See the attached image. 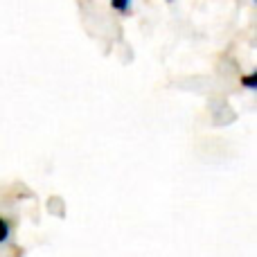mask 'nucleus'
Returning <instances> with one entry per match:
<instances>
[{
  "instance_id": "1",
  "label": "nucleus",
  "mask_w": 257,
  "mask_h": 257,
  "mask_svg": "<svg viewBox=\"0 0 257 257\" xmlns=\"http://www.w3.org/2000/svg\"><path fill=\"white\" fill-rule=\"evenodd\" d=\"M131 5H133V0H111V7L115 9V12L124 14V16L131 12Z\"/></svg>"
},
{
  "instance_id": "2",
  "label": "nucleus",
  "mask_w": 257,
  "mask_h": 257,
  "mask_svg": "<svg viewBox=\"0 0 257 257\" xmlns=\"http://www.w3.org/2000/svg\"><path fill=\"white\" fill-rule=\"evenodd\" d=\"M7 237H9V223L0 217V244H5V241H7Z\"/></svg>"
},
{
  "instance_id": "4",
  "label": "nucleus",
  "mask_w": 257,
  "mask_h": 257,
  "mask_svg": "<svg viewBox=\"0 0 257 257\" xmlns=\"http://www.w3.org/2000/svg\"><path fill=\"white\" fill-rule=\"evenodd\" d=\"M167 3H174V0H167Z\"/></svg>"
},
{
  "instance_id": "3",
  "label": "nucleus",
  "mask_w": 257,
  "mask_h": 257,
  "mask_svg": "<svg viewBox=\"0 0 257 257\" xmlns=\"http://www.w3.org/2000/svg\"><path fill=\"white\" fill-rule=\"evenodd\" d=\"M241 84H244L248 90H253L255 86H257V77H255V75H246V77H241Z\"/></svg>"
}]
</instances>
